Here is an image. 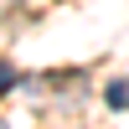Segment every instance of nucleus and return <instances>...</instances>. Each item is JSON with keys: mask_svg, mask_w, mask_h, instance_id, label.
Returning <instances> with one entry per match:
<instances>
[{"mask_svg": "<svg viewBox=\"0 0 129 129\" xmlns=\"http://www.w3.org/2000/svg\"><path fill=\"white\" fill-rule=\"evenodd\" d=\"M5 88H16V67H10V62H0V93Z\"/></svg>", "mask_w": 129, "mask_h": 129, "instance_id": "2", "label": "nucleus"}, {"mask_svg": "<svg viewBox=\"0 0 129 129\" xmlns=\"http://www.w3.org/2000/svg\"><path fill=\"white\" fill-rule=\"evenodd\" d=\"M103 103H109V109H129V78L109 83V88H103Z\"/></svg>", "mask_w": 129, "mask_h": 129, "instance_id": "1", "label": "nucleus"}]
</instances>
